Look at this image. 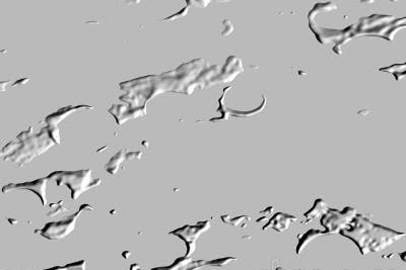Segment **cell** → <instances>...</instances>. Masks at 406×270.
Segmentation results:
<instances>
[{
	"label": "cell",
	"instance_id": "6da1fadb",
	"mask_svg": "<svg viewBox=\"0 0 406 270\" xmlns=\"http://www.w3.org/2000/svg\"><path fill=\"white\" fill-rule=\"evenodd\" d=\"M340 234L353 240L363 255L377 253L405 236L404 233L376 225L360 215H357L351 225Z\"/></svg>",
	"mask_w": 406,
	"mask_h": 270
},
{
	"label": "cell",
	"instance_id": "7a4b0ae2",
	"mask_svg": "<svg viewBox=\"0 0 406 270\" xmlns=\"http://www.w3.org/2000/svg\"><path fill=\"white\" fill-rule=\"evenodd\" d=\"M53 174L58 176L55 178L58 185L60 186L62 184H66L71 189L72 199H76L80 193L101 183V179L95 180V182L91 181L90 170L77 172H54Z\"/></svg>",
	"mask_w": 406,
	"mask_h": 270
},
{
	"label": "cell",
	"instance_id": "3957f363",
	"mask_svg": "<svg viewBox=\"0 0 406 270\" xmlns=\"http://www.w3.org/2000/svg\"><path fill=\"white\" fill-rule=\"evenodd\" d=\"M357 217L355 208L346 207L343 211L330 209L321 219V225L326 229V234L340 233L343 229L347 228L354 219Z\"/></svg>",
	"mask_w": 406,
	"mask_h": 270
},
{
	"label": "cell",
	"instance_id": "277c9868",
	"mask_svg": "<svg viewBox=\"0 0 406 270\" xmlns=\"http://www.w3.org/2000/svg\"><path fill=\"white\" fill-rule=\"evenodd\" d=\"M80 211L76 213L74 216H70L68 219L58 222V223H51L47 224L45 228L40 232L41 236L49 239V240H56V239H62L69 235L75 226L76 219L78 218Z\"/></svg>",
	"mask_w": 406,
	"mask_h": 270
},
{
	"label": "cell",
	"instance_id": "5b68a950",
	"mask_svg": "<svg viewBox=\"0 0 406 270\" xmlns=\"http://www.w3.org/2000/svg\"><path fill=\"white\" fill-rule=\"evenodd\" d=\"M243 71V66H242V61L237 58V57H229L226 61V64L224 65L223 69L220 74H218L210 84L215 83V82H229L233 79L236 78L238 74H240Z\"/></svg>",
	"mask_w": 406,
	"mask_h": 270
},
{
	"label": "cell",
	"instance_id": "8992f818",
	"mask_svg": "<svg viewBox=\"0 0 406 270\" xmlns=\"http://www.w3.org/2000/svg\"><path fill=\"white\" fill-rule=\"evenodd\" d=\"M46 185H47V179L42 178L33 182L7 185L4 187V192L6 193L11 190H21V189L31 190L39 195V197L42 199L43 206H46Z\"/></svg>",
	"mask_w": 406,
	"mask_h": 270
},
{
	"label": "cell",
	"instance_id": "52a82bcc",
	"mask_svg": "<svg viewBox=\"0 0 406 270\" xmlns=\"http://www.w3.org/2000/svg\"><path fill=\"white\" fill-rule=\"evenodd\" d=\"M210 227L209 222H201L199 224H197L196 226H186L184 228L178 229L177 231H174L172 232L173 235H176L177 237L181 238L182 240H184L186 242V244L188 243H195V241L199 238V236L206 232Z\"/></svg>",
	"mask_w": 406,
	"mask_h": 270
},
{
	"label": "cell",
	"instance_id": "ba28073f",
	"mask_svg": "<svg viewBox=\"0 0 406 270\" xmlns=\"http://www.w3.org/2000/svg\"><path fill=\"white\" fill-rule=\"evenodd\" d=\"M297 218L289 216L283 213H277L275 214L269 222L263 227V231H266V229L270 228L276 232H283L284 230H287L289 225L293 223V221H296Z\"/></svg>",
	"mask_w": 406,
	"mask_h": 270
},
{
	"label": "cell",
	"instance_id": "9c48e42d",
	"mask_svg": "<svg viewBox=\"0 0 406 270\" xmlns=\"http://www.w3.org/2000/svg\"><path fill=\"white\" fill-rule=\"evenodd\" d=\"M327 211H328V208H327V206L325 204V201L323 199H321V198L316 199L312 209L305 214V218H306L305 224L317 219L320 216L325 215L327 213Z\"/></svg>",
	"mask_w": 406,
	"mask_h": 270
},
{
	"label": "cell",
	"instance_id": "30bf717a",
	"mask_svg": "<svg viewBox=\"0 0 406 270\" xmlns=\"http://www.w3.org/2000/svg\"><path fill=\"white\" fill-rule=\"evenodd\" d=\"M326 234V232H322V231H318V230H309L307 233H305L303 236H301L299 238V243L297 246V254L300 255V253L306 248V246L315 238H317L320 235H324Z\"/></svg>",
	"mask_w": 406,
	"mask_h": 270
},
{
	"label": "cell",
	"instance_id": "8fae6325",
	"mask_svg": "<svg viewBox=\"0 0 406 270\" xmlns=\"http://www.w3.org/2000/svg\"><path fill=\"white\" fill-rule=\"evenodd\" d=\"M381 71L392 73L394 75L395 79L397 81H399L401 78L406 77V62L404 64H397V65L387 67V68L381 69Z\"/></svg>",
	"mask_w": 406,
	"mask_h": 270
},
{
	"label": "cell",
	"instance_id": "7c38bea8",
	"mask_svg": "<svg viewBox=\"0 0 406 270\" xmlns=\"http://www.w3.org/2000/svg\"><path fill=\"white\" fill-rule=\"evenodd\" d=\"M124 159H125V155H124L123 152H119L117 155H115V156L110 160V162L108 163L107 171H108L110 174H115L116 172L118 171L119 166H120V164L123 162Z\"/></svg>",
	"mask_w": 406,
	"mask_h": 270
},
{
	"label": "cell",
	"instance_id": "4fadbf2b",
	"mask_svg": "<svg viewBox=\"0 0 406 270\" xmlns=\"http://www.w3.org/2000/svg\"><path fill=\"white\" fill-rule=\"evenodd\" d=\"M187 264H192V260L190 257L185 256V257H181V258L177 259L171 266L158 267V268H154L152 270H180V269H183Z\"/></svg>",
	"mask_w": 406,
	"mask_h": 270
},
{
	"label": "cell",
	"instance_id": "5bb4252c",
	"mask_svg": "<svg viewBox=\"0 0 406 270\" xmlns=\"http://www.w3.org/2000/svg\"><path fill=\"white\" fill-rule=\"evenodd\" d=\"M236 260V258L233 257H226V258H222V259H217V260H212V261H208L205 264L206 265H213V266H222L227 264L230 261H234Z\"/></svg>",
	"mask_w": 406,
	"mask_h": 270
},
{
	"label": "cell",
	"instance_id": "9a60e30c",
	"mask_svg": "<svg viewBox=\"0 0 406 270\" xmlns=\"http://www.w3.org/2000/svg\"><path fill=\"white\" fill-rule=\"evenodd\" d=\"M65 267L67 270H86L87 263L85 260H83V261H78L75 263L67 264Z\"/></svg>",
	"mask_w": 406,
	"mask_h": 270
},
{
	"label": "cell",
	"instance_id": "2e32d148",
	"mask_svg": "<svg viewBox=\"0 0 406 270\" xmlns=\"http://www.w3.org/2000/svg\"><path fill=\"white\" fill-rule=\"evenodd\" d=\"M248 221H250V217L242 216V217H239V218H237V219H233V220L228 221L226 224H231L233 226H240V225L243 223V224L246 226L247 223H248Z\"/></svg>",
	"mask_w": 406,
	"mask_h": 270
},
{
	"label": "cell",
	"instance_id": "e0dca14e",
	"mask_svg": "<svg viewBox=\"0 0 406 270\" xmlns=\"http://www.w3.org/2000/svg\"><path fill=\"white\" fill-rule=\"evenodd\" d=\"M272 211H273V207H268L263 213H261V214H263L264 215V217H262L261 219H259V220H257V223H259L261 220H265L267 217H269L270 215H271V213H272Z\"/></svg>",
	"mask_w": 406,
	"mask_h": 270
},
{
	"label": "cell",
	"instance_id": "ac0fdd59",
	"mask_svg": "<svg viewBox=\"0 0 406 270\" xmlns=\"http://www.w3.org/2000/svg\"><path fill=\"white\" fill-rule=\"evenodd\" d=\"M188 13V9L186 8V9H184L183 11H182V13H180V14H176L175 16H173V17H171V18H169L168 19V21H174L175 20L177 17H179V18H181V17H184L186 14Z\"/></svg>",
	"mask_w": 406,
	"mask_h": 270
},
{
	"label": "cell",
	"instance_id": "d6986e66",
	"mask_svg": "<svg viewBox=\"0 0 406 270\" xmlns=\"http://www.w3.org/2000/svg\"><path fill=\"white\" fill-rule=\"evenodd\" d=\"M47 270H66V267L64 266V267H62V266H57V267H54V268H51V269H47Z\"/></svg>",
	"mask_w": 406,
	"mask_h": 270
},
{
	"label": "cell",
	"instance_id": "ffe728a7",
	"mask_svg": "<svg viewBox=\"0 0 406 270\" xmlns=\"http://www.w3.org/2000/svg\"><path fill=\"white\" fill-rule=\"evenodd\" d=\"M199 266H200V265H199V263L197 262V263H196L195 265H193L191 268H188V269H185V270H195V269H196V268H198Z\"/></svg>",
	"mask_w": 406,
	"mask_h": 270
},
{
	"label": "cell",
	"instance_id": "44dd1931",
	"mask_svg": "<svg viewBox=\"0 0 406 270\" xmlns=\"http://www.w3.org/2000/svg\"><path fill=\"white\" fill-rule=\"evenodd\" d=\"M128 255H131V253H130L129 251H125V252L123 253V256H124V258H125V259H127V258H128Z\"/></svg>",
	"mask_w": 406,
	"mask_h": 270
},
{
	"label": "cell",
	"instance_id": "7402d4cb",
	"mask_svg": "<svg viewBox=\"0 0 406 270\" xmlns=\"http://www.w3.org/2000/svg\"><path fill=\"white\" fill-rule=\"evenodd\" d=\"M276 270H284V269H282V268H277Z\"/></svg>",
	"mask_w": 406,
	"mask_h": 270
}]
</instances>
